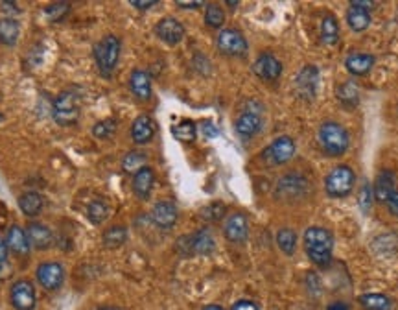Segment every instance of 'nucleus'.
<instances>
[{"mask_svg": "<svg viewBox=\"0 0 398 310\" xmlns=\"http://www.w3.org/2000/svg\"><path fill=\"white\" fill-rule=\"evenodd\" d=\"M304 251L313 265L319 268H327L332 262V233L325 227H318V225L308 227L304 233Z\"/></svg>", "mask_w": 398, "mask_h": 310, "instance_id": "f257e3e1", "label": "nucleus"}, {"mask_svg": "<svg viewBox=\"0 0 398 310\" xmlns=\"http://www.w3.org/2000/svg\"><path fill=\"white\" fill-rule=\"evenodd\" d=\"M318 139L322 152L330 155V157H341L343 153L348 150V144H350L348 132L338 122L321 124Z\"/></svg>", "mask_w": 398, "mask_h": 310, "instance_id": "f03ea898", "label": "nucleus"}, {"mask_svg": "<svg viewBox=\"0 0 398 310\" xmlns=\"http://www.w3.org/2000/svg\"><path fill=\"white\" fill-rule=\"evenodd\" d=\"M81 113V94L74 89H65L52 104V117L59 126H72L78 122Z\"/></svg>", "mask_w": 398, "mask_h": 310, "instance_id": "7ed1b4c3", "label": "nucleus"}, {"mask_svg": "<svg viewBox=\"0 0 398 310\" xmlns=\"http://www.w3.org/2000/svg\"><path fill=\"white\" fill-rule=\"evenodd\" d=\"M122 43L116 36H106L94 45V62L101 76L109 78L120 59Z\"/></svg>", "mask_w": 398, "mask_h": 310, "instance_id": "20e7f679", "label": "nucleus"}, {"mask_svg": "<svg viewBox=\"0 0 398 310\" xmlns=\"http://www.w3.org/2000/svg\"><path fill=\"white\" fill-rule=\"evenodd\" d=\"M177 253L183 257H194V255H211L216 249V240L208 229H197L196 233L183 234L176 242Z\"/></svg>", "mask_w": 398, "mask_h": 310, "instance_id": "39448f33", "label": "nucleus"}, {"mask_svg": "<svg viewBox=\"0 0 398 310\" xmlns=\"http://www.w3.org/2000/svg\"><path fill=\"white\" fill-rule=\"evenodd\" d=\"M354 183H356V176H354L353 168L347 164H339L327 174L325 190L330 198H345L353 192Z\"/></svg>", "mask_w": 398, "mask_h": 310, "instance_id": "423d86ee", "label": "nucleus"}, {"mask_svg": "<svg viewBox=\"0 0 398 310\" xmlns=\"http://www.w3.org/2000/svg\"><path fill=\"white\" fill-rule=\"evenodd\" d=\"M310 192V181L303 174H286L278 179L275 188V198L283 202H297L304 199Z\"/></svg>", "mask_w": 398, "mask_h": 310, "instance_id": "0eeeda50", "label": "nucleus"}, {"mask_svg": "<svg viewBox=\"0 0 398 310\" xmlns=\"http://www.w3.org/2000/svg\"><path fill=\"white\" fill-rule=\"evenodd\" d=\"M264 107L258 102H249L247 107L243 109L240 115H238L234 127H236V133L242 139H251L255 135L262 132L264 118H262Z\"/></svg>", "mask_w": 398, "mask_h": 310, "instance_id": "6e6552de", "label": "nucleus"}, {"mask_svg": "<svg viewBox=\"0 0 398 310\" xmlns=\"http://www.w3.org/2000/svg\"><path fill=\"white\" fill-rule=\"evenodd\" d=\"M216 46L223 56L231 57H243L247 54V50H249V45H247L243 34L234 30V28H225V30L220 31L216 39Z\"/></svg>", "mask_w": 398, "mask_h": 310, "instance_id": "1a4fd4ad", "label": "nucleus"}, {"mask_svg": "<svg viewBox=\"0 0 398 310\" xmlns=\"http://www.w3.org/2000/svg\"><path fill=\"white\" fill-rule=\"evenodd\" d=\"M295 155V141L287 135L277 137L269 146L262 152V157L267 164H286Z\"/></svg>", "mask_w": 398, "mask_h": 310, "instance_id": "9d476101", "label": "nucleus"}, {"mask_svg": "<svg viewBox=\"0 0 398 310\" xmlns=\"http://www.w3.org/2000/svg\"><path fill=\"white\" fill-rule=\"evenodd\" d=\"M319 69L315 65H304L295 76V92L301 100L312 102L318 94Z\"/></svg>", "mask_w": 398, "mask_h": 310, "instance_id": "9b49d317", "label": "nucleus"}, {"mask_svg": "<svg viewBox=\"0 0 398 310\" xmlns=\"http://www.w3.org/2000/svg\"><path fill=\"white\" fill-rule=\"evenodd\" d=\"M10 301L11 307L15 310H36L37 297L36 288L30 281L19 279L11 285L10 290Z\"/></svg>", "mask_w": 398, "mask_h": 310, "instance_id": "f8f14e48", "label": "nucleus"}, {"mask_svg": "<svg viewBox=\"0 0 398 310\" xmlns=\"http://www.w3.org/2000/svg\"><path fill=\"white\" fill-rule=\"evenodd\" d=\"M37 283L48 292H56L65 283V268L59 262H41L36 269Z\"/></svg>", "mask_w": 398, "mask_h": 310, "instance_id": "ddd939ff", "label": "nucleus"}, {"mask_svg": "<svg viewBox=\"0 0 398 310\" xmlns=\"http://www.w3.org/2000/svg\"><path fill=\"white\" fill-rule=\"evenodd\" d=\"M374 2H365V0H356L350 2V8L347 10V24L353 31H365L371 26V10Z\"/></svg>", "mask_w": 398, "mask_h": 310, "instance_id": "4468645a", "label": "nucleus"}, {"mask_svg": "<svg viewBox=\"0 0 398 310\" xmlns=\"http://www.w3.org/2000/svg\"><path fill=\"white\" fill-rule=\"evenodd\" d=\"M155 34L162 43L176 46L185 39V34H187V31H185V26L177 21V19H173V17H164V19L157 22Z\"/></svg>", "mask_w": 398, "mask_h": 310, "instance_id": "2eb2a0df", "label": "nucleus"}, {"mask_svg": "<svg viewBox=\"0 0 398 310\" xmlns=\"http://www.w3.org/2000/svg\"><path fill=\"white\" fill-rule=\"evenodd\" d=\"M223 234L225 239L232 244H243L249 239V222H247L246 214L234 213L225 220L223 225Z\"/></svg>", "mask_w": 398, "mask_h": 310, "instance_id": "dca6fc26", "label": "nucleus"}, {"mask_svg": "<svg viewBox=\"0 0 398 310\" xmlns=\"http://www.w3.org/2000/svg\"><path fill=\"white\" fill-rule=\"evenodd\" d=\"M253 72L264 82H275L283 74V63L278 62L273 54H260L257 62L253 63Z\"/></svg>", "mask_w": 398, "mask_h": 310, "instance_id": "f3484780", "label": "nucleus"}, {"mask_svg": "<svg viewBox=\"0 0 398 310\" xmlns=\"http://www.w3.org/2000/svg\"><path fill=\"white\" fill-rule=\"evenodd\" d=\"M177 207L173 202L162 199L159 204L153 205L152 209V220L157 227L161 229H171L177 222Z\"/></svg>", "mask_w": 398, "mask_h": 310, "instance_id": "a211bd4d", "label": "nucleus"}, {"mask_svg": "<svg viewBox=\"0 0 398 310\" xmlns=\"http://www.w3.org/2000/svg\"><path fill=\"white\" fill-rule=\"evenodd\" d=\"M373 190H374V199L380 202V204H385L389 196L398 190L397 176H395L393 170H382V172L376 176V181H374V185H373Z\"/></svg>", "mask_w": 398, "mask_h": 310, "instance_id": "6ab92c4d", "label": "nucleus"}, {"mask_svg": "<svg viewBox=\"0 0 398 310\" xmlns=\"http://www.w3.org/2000/svg\"><path fill=\"white\" fill-rule=\"evenodd\" d=\"M129 89H132L136 100L146 102L152 98V76L146 71L135 69L129 76Z\"/></svg>", "mask_w": 398, "mask_h": 310, "instance_id": "aec40b11", "label": "nucleus"}, {"mask_svg": "<svg viewBox=\"0 0 398 310\" xmlns=\"http://www.w3.org/2000/svg\"><path fill=\"white\" fill-rule=\"evenodd\" d=\"M153 183H155V172L152 167H142L136 174H133V192L136 198L148 199L152 194Z\"/></svg>", "mask_w": 398, "mask_h": 310, "instance_id": "412c9836", "label": "nucleus"}, {"mask_svg": "<svg viewBox=\"0 0 398 310\" xmlns=\"http://www.w3.org/2000/svg\"><path fill=\"white\" fill-rule=\"evenodd\" d=\"M26 234H28V240H30V246L36 249H48L54 242V234H52V229L46 227L45 224H39V222H31L26 227Z\"/></svg>", "mask_w": 398, "mask_h": 310, "instance_id": "4be33fe9", "label": "nucleus"}, {"mask_svg": "<svg viewBox=\"0 0 398 310\" xmlns=\"http://www.w3.org/2000/svg\"><path fill=\"white\" fill-rule=\"evenodd\" d=\"M155 137V122L152 117L141 115L135 118L132 126V139L135 144H148Z\"/></svg>", "mask_w": 398, "mask_h": 310, "instance_id": "5701e85b", "label": "nucleus"}, {"mask_svg": "<svg viewBox=\"0 0 398 310\" xmlns=\"http://www.w3.org/2000/svg\"><path fill=\"white\" fill-rule=\"evenodd\" d=\"M6 244L8 249H11L15 255H28L30 253V240H28V234L20 225H11L8 229V234H6Z\"/></svg>", "mask_w": 398, "mask_h": 310, "instance_id": "b1692460", "label": "nucleus"}, {"mask_svg": "<svg viewBox=\"0 0 398 310\" xmlns=\"http://www.w3.org/2000/svg\"><path fill=\"white\" fill-rule=\"evenodd\" d=\"M374 62H376L374 56L358 52V54H350V56H347V59H345V66H347V71L350 72L353 76H365V74H369V72L373 71Z\"/></svg>", "mask_w": 398, "mask_h": 310, "instance_id": "393cba45", "label": "nucleus"}, {"mask_svg": "<svg viewBox=\"0 0 398 310\" xmlns=\"http://www.w3.org/2000/svg\"><path fill=\"white\" fill-rule=\"evenodd\" d=\"M19 207L22 211V214H26L28 218H36L37 214L43 211V207H45V199H43V196L39 192L28 190V192L20 194Z\"/></svg>", "mask_w": 398, "mask_h": 310, "instance_id": "a878e982", "label": "nucleus"}, {"mask_svg": "<svg viewBox=\"0 0 398 310\" xmlns=\"http://www.w3.org/2000/svg\"><path fill=\"white\" fill-rule=\"evenodd\" d=\"M319 34H321V41L325 43V45L332 46L339 41V24L338 19H336L332 13H327V15L321 19Z\"/></svg>", "mask_w": 398, "mask_h": 310, "instance_id": "bb28decb", "label": "nucleus"}, {"mask_svg": "<svg viewBox=\"0 0 398 310\" xmlns=\"http://www.w3.org/2000/svg\"><path fill=\"white\" fill-rule=\"evenodd\" d=\"M20 26L15 19L4 17L0 19V43L4 46H15L19 41Z\"/></svg>", "mask_w": 398, "mask_h": 310, "instance_id": "cd10ccee", "label": "nucleus"}, {"mask_svg": "<svg viewBox=\"0 0 398 310\" xmlns=\"http://www.w3.org/2000/svg\"><path fill=\"white\" fill-rule=\"evenodd\" d=\"M127 240V229L124 225H111L107 227L101 234V242L106 246L107 249H116L120 246L126 244Z\"/></svg>", "mask_w": 398, "mask_h": 310, "instance_id": "c85d7f7f", "label": "nucleus"}, {"mask_svg": "<svg viewBox=\"0 0 398 310\" xmlns=\"http://www.w3.org/2000/svg\"><path fill=\"white\" fill-rule=\"evenodd\" d=\"M87 220L94 225H101L109 218V205L106 199L94 198L91 204L87 205Z\"/></svg>", "mask_w": 398, "mask_h": 310, "instance_id": "c756f323", "label": "nucleus"}, {"mask_svg": "<svg viewBox=\"0 0 398 310\" xmlns=\"http://www.w3.org/2000/svg\"><path fill=\"white\" fill-rule=\"evenodd\" d=\"M338 100L347 107H356L360 104V89L356 82L347 80L338 87Z\"/></svg>", "mask_w": 398, "mask_h": 310, "instance_id": "7c9ffc66", "label": "nucleus"}, {"mask_svg": "<svg viewBox=\"0 0 398 310\" xmlns=\"http://www.w3.org/2000/svg\"><path fill=\"white\" fill-rule=\"evenodd\" d=\"M358 303L363 310H391V300L383 294H362Z\"/></svg>", "mask_w": 398, "mask_h": 310, "instance_id": "2f4dec72", "label": "nucleus"}, {"mask_svg": "<svg viewBox=\"0 0 398 310\" xmlns=\"http://www.w3.org/2000/svg\"><path fill=\"white\" fill-rule=\"evenodd\" d=\"M171 135L181 143H194L197 135V126L192 120H183L171 127Z\"/></svg>", "mask_w": 398, "mask_h": 310, "instance_id": "473e14b6", "label": "nucleus"}, {"mask_svg": "<svg viewBox=\"0 0 398 310\" xmlns=\"http://www.w3.org/2000/svg\"><path fill=\"white\" fill-rule=\"evenodd\" d=\"M277 246L284 255H293L297 248V234L290 227L280 229L277 233Z\"/></svg>", "mask_w": 398, "mask_h": 310, "instance_id": "72a5a7b5", "label": "nucleus"}, {"mask_svg": "<svg viewBox=\"0 0 398 310\" xmlns=\"http://www.w3.org/2000/svg\"><path fill=\"white\" fill-rule=\"evenodd\" d=\"M225 213H227V207L222 202H212L199 211V218L203 222H208V224H216L225 216Z\"/></svg>", "mask_w": 398, "mask_h": 310, "instance_id": "f704fd0d", "label": "nucleus"}, {"mask_svg": "<svg viewBox=\"0 0 398 310\" xmlns=\"http://www.w3.org/2000/svg\"><path fill=\"white\" fill-rule=\"evenodd\" d=\"M146 153L142 152H129L126 157L122 159V168L127 174H136L142 167H146Z\"/></svg>", "mask_w": 398, "mask_h": 310, "instance_id": "c9c22d12", "label": "nucleus"}, {"mask_svg": "<svg viewBox=\"0 0 398 310\" xmlns=\"http://www.w3.org/2000/svg\"><path fill=\"white\" fill-rule=\"evenodd\" d=\"M223 22H225V13H223L222 8L218 4H208L207 10H205V24L208 28L218 30V28H222Z\"/></svg>", "mask_w": 398, "mask_h": 310, "instance_id": "e433bc0d", "label": "nucleus"}, {"mask_svg": "<svg viewBox=\"0 0 398 310\" xmlns=\"http://www.w3.org/2000/svg\"><path fill=\"white\" fill-rule=\"evenodd\" d=\"M373 202H374L373 185L369 183V181H363L362 188H360V199H358L360 209H362L365 214H369L371 213V209H373Z\"/></svg>", "mask_w": 398, "mask_h": 310, "instance_id": "4c0bfd02", "label": "nucleus"}, {"mask_svg": "<svg viewBox=\"0 0 398 310\" xmlns=\"http://www.w3.org/2000/svg\"><path fill=\"white\" fill-rule=\"evenodd\" d=\"M116 132V120L115 118H104L100 122L92 126V135L96 139H109Z\"/></svg>", "mask_w": 398, "mask_h": 310, "instance_id": "58836bf2", "label": "nucleus"}, {"mask_svg": "<svg viewBox=\"0 0 398 310\" xmlns=\"http://www.w3.org/2000/svg\"><path fill=\"white\" fill-rule=\"evenodd\" d=\"M69 11H71V4H69V2H56V4L48 6L45 13L52 22H59L61 19H65Z\"/></svg>", "mask_w": 398, "mask_h": 310, "instance_id": "ea45409f", "label": "nucleus"}, {"mask_svg": "<svg viewBox=\"0 0 398 310\" xmlns=\"http://www.w3.org/2000/svg\"><path fill=\"white\" fill-rule=\"evenodd\" d=\"M231 310H260V307L251 300H238Z\"/></svg>", "mask_w": 398, "mask_h": 310, "instance_id": "a19ab883", "label": "nucleus"}, {"mask_svg": "<svg viewBox=\"0 0 398 310\" xmlns=\"http://www.w3.org/2000/svg\"><path fill=\"white\" fill-rule=\"evenodd\" d=\"M383 205L388 207V211L393 214V216H398V190L395 194H391V196L388 198V202H385Z\"/></svg>", "mask_w": 398, "mask_h": 310, "instance_id": "79ce46f5", "label": "nucleus"}, {"mask_svg": "<svg viewBox=\"0 0 398 310\" xmlns=\"http://www.w3.org/2000/svg\"><path fill=\"white\" fill-rule=\"evenodd\" d=\"M129 4H132L133 8H136V10H150V8L157 6L159 2H157V0H132Z\"/></svg>", "mask_w": 398, "mask_h": 310, "instance_id": "37998d69", "label": "nucleus"}, {"mask_svg": "<svg viewBox=\"0 0 398 310\" xmlns=\"http://www.w3.org/2000/svg\"><path fill=\"white\" fill-rule=\"evenodd\" d=\"M201 132H203V135H205V137H216L218 135V129L216 127H214V124L211 122V120H205V122H203V126H201Z\"/></svg>", "mask_w": 398, "mask_h": 310, "instance_id": "c03bdc74", "label": "nucleus"}, {"mask_svg": "<svg viewBox=\"0 0 398 310\" xmlns=\"http://www.w3.org/2000/svg\"><path fill=\"white\" fill-rule=\"evenodd\" d=\"M8 251H10V249H8V244H6V240L2 239V237H0V266L4 265L6 259H8Z\"/></svg>", "mask_w": 398, "mask_h": 310, "instance_id": "a18cd8bd", "label": "nucleus"}, {"mask_svg": "<svg viewBox=\"0 0 398 310\" xmlns=\"http://www.w3.org/2000/svg\"><path fill=\"white\" fill-rule=\"evenodd\" d=\"M327 310H350V307L345 301H334V303H330L327 307Z\"/></svg>", "mask_w": 398, "mask_h": 310, "instance_id": "49530a36", "label": "nucleus"}, {"mask_svg": "<svg viewBox=\"0 0 398 310\" xmlns=\"http://www.w3.org/2000/svg\"><path fill=\"white\" fill-rule=\"evenodd\" d=\"M176 4L179 8H185V10H196L199 6H203V2H183V0H177Z\"/></svg>", "mask_w": 398, "mask_h": 310, "instance_id": "de8ad7c7", "label": "nucleus"}, {"mask_svg": "<svg viewBox=\"0 0 398 310\" xmlns=\"http://www.w3.org/2000/svg\"><path fill=\"white\" fill-rule=\"evenodd\" d=\"M203 310H225V309H223V307H220V305H214V303H211V305L203 307Z\"/></svg>", "mask_w": 398, "mask_h": 310, "instance_id": "09e8293b", "label": "nucleus"}, {"mask_svg": "<svg viewBox=\"0 0 398 310\" xmlns=\"http://www.w3.org/2000/svg\"><path fill=\"white\" fill-rule=\"evenodd\" d=\"M94 310H120L118 307H98V309Z\"/></svg>", "mask_w": 398, "mask_h": 310, "instance_id": "8fccbe9b", "label": "nucleus"}, {"mask_svg": "<svg viewBox=\"0 0 398 310\" xmlns=\"http://www.w3.org/2000/svg\"><path fill=\"white\" fill-rule=\"evenodd\" d=\"M227 6H231L232 10H234V8H236V6H238V2H232V0H227Z\"/></svg>", "mask_w": 398, "mask_h": 310, "instance_id": "3c124183", "label": "nucleus"}, {"mask_svg": "<svg viewBox=\"0 0 398 310\" xmlns=\"http://www.w3.org/2000/svg\"><path fill=\"white\" fill-rule=\"evenodd\" d=\"M0 122H2V113H0Z\"/></svg>", "mask_w": 398, "mask_h": 310, "instance_id": "603ef678", "label": "nucleus"}]
</instances>
